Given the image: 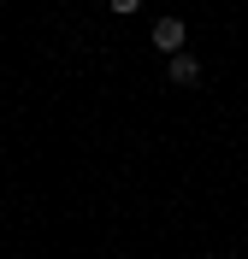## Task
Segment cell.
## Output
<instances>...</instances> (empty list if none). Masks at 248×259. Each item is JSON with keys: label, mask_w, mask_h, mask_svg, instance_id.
Wrapping results in <instances>:
<instances>
[{"label": "cell", "mask_w": 248, "mask_h": 259, "mask_svg": "<svg viewBox=\"0 0 248 259\" xmlns=\"http://www.w3.org/2000/svg\"><path fill=\"white\" fill-rule=\"evenodd\" d=\"M183 41H189V24L183 18H154V48L160 53H183Z\"/></svg>", "instance_id": "obj_1"}, {"label": "cell", "mask_w": 248, "mask_h": 259, "mask_svg": "<svg viewBox=\"0 0 248 259\" xmlns=\"http://www.w3.org/2000/svg\"><path fill=\"white\" fill-rule=\"evenodd\" d=\"M165 77L178 82V89H195L201 82V59L195 53H165Z\"/></svg>", "instance_id": "obj_2"}, {"label": "cell", "mask_w": 248, "mask_h": 259, "mask_svg": "<svg viewBox=\"0 0 248 259\" xmlns=\"http://www.w3.org/2000/svg\"><path fill=\"white\" fill-rule=\"evenodd\" d=\"M107 6H113V12H136V6H142V0H107Z\"/></svg>", "instance_id": "obj_3"}]
</instances>
